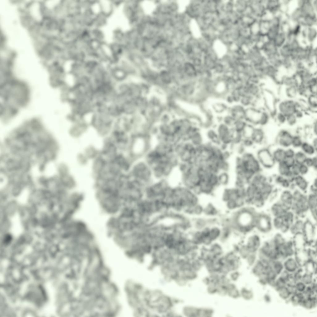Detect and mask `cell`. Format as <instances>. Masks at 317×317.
<instances>
[{
	"mask_svg": "<svg viewBox=\"0 0 317 317\" xmlns=\"http://www.w3.org/2000/svg\"><path fill=\"white\" fill-rule=\"evenodd\" d=\"M270 148L276 164L283 162L285 158V149L276 145Z\"/></svg>",
	"mask_w": 317,
	"mask_h": 317,
	"instance_id": "obj_12",
	"label": "cell"
},
{
	"mask_svg": "<svg viewBox=\"0 0 317 317\" xmlns=\"http://www.w3.org/2000/svg\"><path fill=\"white\" fill-rule=\"evenodd\" d=\"M314 147L317 149V136H314L311 142H310Z\"/></svg>",
	"mask_w": 317,
	"mask_h": 317,
	"instance_id": "obj_44",
	"label": "cell"
},
{
	"mask_svg": "<svg viewBox=\"0 0 317 317\" xmlns=\"http://www.w3.org/2000/svg\"><path fill=\"white\" fill-rule=\"evenodd\" d=\"M215 128L220 142V145H223L229 147L232 143L235 132L232 128L228 126L222 122H220L217 125Z\"/></svg>",
	"mask_w": 317,
	"mask_h": 317,
	"instance_id": "obj_4",
	"label": "cell"
},
{
	"mask_svg": "<svg viewBox=\"0 0 317 317\" xmlns=\"http://www.w3.org/2000/svg\"><path fill=\"white\" fill-rule=\"evenodd\" d=\"M310 94H317V78L314 75L306 84Z\"/></svg>",
	"mask_w": 317,
	"mask_h": 317,
	"instance_id": "obj_21",
	"label": "cell"
},
{
	"mask_svg": "<svg viewBox=\"0 0 317 317\" xmlns=\"http://www.w3.org/2000/svg\"><path fill=\"white\" fill-rule=\"evenodd\" d=\"M299 83L295 74L281 77L280 81V84L284 87H297Z\"/></svg>",
	"mask_w": 317,
	"mask_h": 317,
	"instance_id": "obj_11",
	"label": "cell"
},
{
	"mask_svg": "<svg viewBox=\"0 0 317 317\" xmlns=\"http://www.w3.org/2000/svg\"><path fill=\"white\" fill-rule=\"evenodd\" d=\"M206 135L209 142L218 145H220V142L215 128L213 127L207 129Z\"/></svg>",
	"mask_w": 317,
	"mask_h": 317,
	"instance_id": "obj_19",
	"label": "cell"
},
{
	"mask_svg": "<svg viewBox=\"0 0 317 317\" xmlns=\"http://www.w3.org/2000/svg\"><path fill=\"white\" fill-rule=\"evenodd\" d=\"M305 112L302 109L299 108L296 111L294 115L298 119H299L302 118L303 117Z\"/></svg>",
	"mask_w": 317,
	"mask_h": 317,
	"instance_id": "obj_42",
	"label": "cell"
},
{
	"mask_svg": "<svg viewBox=\"0 0 317 317\" xmlns=\"http://www.w3.org/2000/svg\"><path fill=\"white\" fill-rule=\"evenodd\" d=\"M235 149H236V151L239 154V156L241 155L246 151V148L241 143L236 145Z\"/></svg>",
	"mask_w": 317,
	"mask_h": 317,
	"instance_id": "obj_38",
	"label": "cell"
},
{
	"mask_svg": "<svg viewBox=\"0 0 317 317\" xmlns=\"http://www.w3.org/2000/svg\"><path fill=\"white\" fill-rule=\"evenodd\" d=\"M213 111L216 114L222 116L228 113L229 106L225 102H216L212 105Z\"/></svg>",
	"mask_w": 317,
	"mask_h": 317,
	"instance_id": "obj_16",
	"label": "cell"
},
{
	"mask_svg": "<svg viewBox=\"0 0 317 317\" xmlns=\"http://www.w3.org/2000/svg\"><path fill=\"white\" fill-rule=\"evenodd\" d=\"M262 96L265 109L273 115L276 111V104L277 100L273 93L268 90H263Z\"/></svg>",
	"mask_w": 317,
	"mask_h": 317,
	"instance_id": "obj_7",
	"label": "cell"
},
{
	"mask_svg": "<svg viewBox=\"0 0 317 317\" xmlns=\"http://www.w3.org/2000/svg\"><path fill=\"white\" fill-rule=\"evenodd\" d=\"M141 6L144 12L147 15H151L156 9L155 3L152 1H144L141 3Z\"/></svg>",
	"mask_w": 317,
	"mask_h": 317,
	"instance_id": "obj_18",
	"label": "cell"
},
{
	"mask_svg": "<svg viewBox=\"0 0 317 317\" xmlns=\"http://www.w3.org/2000/svg\"><path fill=\"white\" fill-rule=\"evenodd\" d=\"M290 171L295 176L299 175V165L296 163L290 168Z\"/></svg>",
	"mask_w": 317,
	"mask_h": 317,
	"instance_id": "obj_40",
	"label": "cell"
},
{
	"mask_svg": "<svg viewBox=\"0 0 317 317\" xmlns=\"http://www.w3.org/2000/svg\"><path fill=\"white\" fill-rule=\"evenodd\" d=\"M255 144L262 145L265 142V134L262 127L254 126L251 137Z\"/></svg>",
	"mask_w": 317,
	"mask_h": 317,
	"instance_id": "obj_10",
	"label": "cell"
},
{
	"mask_svg": "<svg viewBox=\"0 0 317 317\" xmlns=\"http://www.w3.org/2000/svg\"><path fill=\"white\" fill-rule=\"evenodd\" d=\"M247 95H250L256 98L261 97L263 89L261 84L247 82L244 84Z\"/></svg>",
	"mask_w": 317,
	"mask_h": 317,
	"instance_id": "obj_9",
	"label": "cell"
},
{
	"mask_svg": "<svg viewBox=\"0 0 317 317\" xmlns=\"http://www.w3.org/2000/svg\"><path fill=\"white\" fill-rule=\"evenodd\" d=\"M314 156H307L305 162L304 164L310 168L313 167L314 162Z\"/></svg>",
	"mask_w": 317,
	"mask_h": 317,
	"instance_id": "obj_41",
	"label": "cell"
},
{
	"mask_svg": "<svg viewBox=\"0 0 317 317\" xmlns=\"http://www.w3.org/2000/svg\"><path fill=\"white\" fill-rule=\"evenodd\" d=\"M305 99L308 106V111L316 112L317 110V94H310Z\"/></svg>",
	"mask_w": 317,
	"mask_h": 317,
	"instance_id": "obj_17",
	"label": "cell"
},
{
	"mask_svg": "<svg viewBox=\"0 0 317 317\" xmlns=\"http://www.w3.org/2000/svg\"><path fill=\"white\" fill-rule=\"evenodd\" d=\"M300 150L307 156L313 157L316 155L317 149L315 148L310 142L304 140Z\"/></svg>",
	"mask_w": 317,
	"mask_h": 317,
	"instance_id": "obj_14",
	"label": "cell"
},
{
	"mask_svg": "<svg viewBox=\"0 0 317 317\" xmlns=\"http://www.w3.org/2000/svg\"><path fill=\"white\" fill-rule=\"evenodd\" d=\"M311 130L313 136H316L317 133V122L316 119L314 121L312 124Z\"/></svg>",
	"mask_w": 317,
	"mask_h": 317,
	"instance_id": "obj_43",
	"label": "cell"
},
{
	"mask_svg": "<svg viewBox=\"0 0 317 317\" xmlns=\"http://www.w3.org/2000/svg\"><path fill=\"white\" fill-rule=\"evenodd\" d=\"M298 119L294 114L286 116V123L289 126L293 127L297 124Z\"/></svg>",
	"mask_w": 317,
	"mask_h": 317,
	"instance_id": "obj_33",
	"label": "cell"
},
{
	"mask_svg": "<svg viewBox=\"0 0 317 317\" xmlns=\"http://www.w3.org/2000/svg\"><path fill=\"white\" fill-rule=\"evenodd\" d=\"M272 116L278 124L283 125L286 124V116L283 113L276 111Z\"/></svg>",
	"mask_w": 317,
	"mask_h": 317,
	"instance_id": "obj_32",
	"label": "cell"
},
{
	"mask_svg": "<svg viewBox=\"0 0 317 317\" xmlns=\"http://www.w3.org/2000/svg\"><path fill=\"white\" fill-rule=\"evenodd\" d=\"M269 179L267 176L261 172L254 174L248 183L259 187Z\"/></svg>",
	"mask_w": 317,
	"mask_h": 317,
	"instance_id": "obj_13",
	"label": "cell"
},
{
	"mask_svg": "<svg viewBox=\"0 0 317 317\" xmlns=\"http://www.w3.org/2000/svg\"><path fill=\"white\" fill-rule=\"evenodd\" d=\"M264 109L258 108L253 106L246 108L244 119L250 124L258 126L262 111Z\"/></svg>",
	"mask_w": 317,
	"mask_h": 317,
	"instance_id": "obj_6",
	"label": "cell"
},
{
	"mask_svg": "<svg viewBox=\"0 0 317 317\" xmlns=\"http://www.w3.org/2000/svg\"><path fill=\"white\" fill-rule=\"evenodd\" d=\"M255 99L250 95H245L241 97L239 103L246 108L253 106Z\"/></svg>",
	"mask_w": 317,
	"mask_h": 317,
	"instance_id": "obj_23",
	"label": "cell"
},
{
	"mask_svg": "<svg viewBox=\"0 0 317 317\" xmlns=\"http://www.w3.org/2000/svg\"><path fill=\"white\" fill-rule=\"evenodd\" d=\"M271 115L265 109H263L261 112L258 126L262 127L267 125L269 122Z\"/></svg>",
	"mask_w": 317,
	"mask_h": 317,
	"instance_id": "obj_24",
	"label": "cell"
},
{
	"mask_svg": "<svg viewBox=\"0 0 317 317\" xmlns=\"http://www.w3.org/2000/svg\"><path fill=\"white\" fill-rule=\"evenodd\" d=\"M305 140L300 134H293L291 144V147L295 150L300 149L303 142Z\"/></svg>",
	"mask_w": 317,
	"mask_h": 317,
	"instance_id": "obj_22",
	"label": "cell"
},
{
	"mask_svg": "<svg viewBox=\"0 0 317 317\" xmlns=\"http://www.w3.org/2000/svg\"><path fill=\"white\" fill-rule=\"evenodd\" d=\"M283 162L290 168L296 164L294 158H285Z\"/></svg>",
	"mask_w": 317,
	"mask_h": 317,
	"instance_id": "obj_39",
	"label": "cell"
},
{
	"mask_svg": "<svg viewBox=\"0 0 317 317\" xmlns=\"http://www.w3.org/2000/svg\"><path fill=\"white\" fill-rule=\"evenodd\" d=\"M241 143L245 148L251 147L255 145L252 139L250 137L243 138Z\"/></svg>",
	"mask_w": 317,
	"mask_h": 317,
	"instance_id": "obj_35",
	"label": "cell"
},
{
	"mask_svg": "<svg viewBox=\"0 0 317 317\" xmlns=\"http://www.w3.org/2000/svg\"><path fill=\"white\" fill-rule=\"evenodd\" d=\"M248 124L244 119L237 120L232 128L235 132L242 133Z\"/></svg>",
	"mask_w": 317,
	"mask_h": 317,
	"instance_id": "obj_25",
	"label": "cell"
},
{
	"mask_svg": "<svg viewBox=\"0 0 317 317\" xmlns=\"http://www.w3.org/2000/svg\"><path fill=\"white\" fill-rule=\"evenodd\" d=\"M293 134L286 129L280 130L275 139L276 145L284 149L291 146Z\"/></svg>",
	"mask_w": 317,
	"mask_h": 317,
	"instance_id": "obj_5",
	"label": "cell"
},
{
	"mask_svg": "<svg viewBox=\"0 0 317 317\" xmlns=\"http://www.w3.org/2000/svg\"><path fill=\"white\" fill-rule=\"evenodd\" d=\"M310 168L304 163L299 165V174L302 176H305L309 173Z\"/></svg>",
	"mask_w": 317,
	"mask_h": 317,
	"instance_id": "obj_34",
	"label": "cell"
},
{
	"mask_svg": "<svg viewBox=\"0 0 317 317\" xmlns=\"http://www.w3.org/2000/svg\"><path fill=\"white\" fill-rule=\"evenodd\" d=\"M236 120L233 117L228 113L221 117V122L231 128L233 127Z\"/></svg>",
	"mask_w": 317,
	"mask_h": 317,
	"instance_id": "obj_31",
	"label": "cell"
},
{
	"mask_svg": "<svg viewBox=\"0 0 317 317\" xmlns=\"http://www.w3.org/2000/svg\"><path fill=\"white\" fill-rule=\"evenodd\" d=\"M307 156L300 149L296 150L294 157L296 163L299 165L304 163Z\"/></svg>",
	"mask_w": 317,
	"mask_h": 317,
	"instance_id": "obj_28",
	"label": "cell"
},
{
	"mask_svg": "<svg viewBox=\"0 0 317 317\" xmlns=\"http://www.w3.org/2000/svg\"><path fill=\"white\" fill-rule=\"evenodd\" d=\"M298 96L305 98L310 94L306 85L299 83L297 87Z\"/></svg>",
	"mask_w": 317,
	"mask_h": 317,
	"instance_id": "obj_27",
	"label": "cell"
},
{
	"mask_svg": "<svg viewBox=\"0 0 317 317\" xmlns=\"http://www.w3.org/2000/svg\"><path fill=\"white\" fill-rule=\"evenodd\" d=\"M285 88V95L286 98L295 99L298 96L297 87H284Z\"/></svg>",
	"mask_w": 317,
	"mask_h": 317,
	"instance_id": "obj_30",
	"label": "cell"
},
{
	"mask_svg": "<svg viewBox=\"0 0 317 317\" xmlns=\"http://www.w3.org/2000/svg\"><path fill=\"white\" fill-rule=\"evenodd\" d=\"M312 168L314 171H316L317 170V157L316 155L314 156V162Z\"/></svg>",
	"mask_w": 317,
	"mask_h": 317,
	"instance_id": "obj_45",
	"label": "cell"
},
{
	"mask_svg": "<svg viewBox=\"0 0 317 317\" xmlns=\"http://www.w3.org/2000/svg\"><path fill=\"white\" fill-rule=\"evenodd\" d=\"M218 181L219 185H227L229 181L230 176L228 172H221L218 174Z\"/></svg>",
	"mask_w": 317,
	"mask_h": 317,
	"instance_id": "obj_29",
	"label": "cell"
},
{
	"mask_svg": "<svg viewBox=\"0 0 317 317\" xmlns=\"http://www.w3.org/2000/svg\"><path fill=\"white\" fill-rule=\"evenodd\" d=\"M255 155L263 169L270 170L276 165L269 147H263L259 148Z\"/></svg>",
	"mask_w": 317,
	"mask_h": 317,
	"instance_id": "obj_2",
	"label": "cell"
},
{
	"mask_svg": "<svg viewBox=\"0 0 317 317\" xmlns=\"http://www.w3.org/2000/svg\"><path fill=\"white\" fill-rule=\"evenodd\" d=\"M299 108L297 100L295 99L285 98L277 100L276 111L281 112L286 116L294 114Z\"/></svg>",
	"mask_w": 317,
	"mask_h": 317,
	"instance_id": "obj_3",
	"label": "cell"
},
{
	"mask_svg": "<svg viewBox=\"0 0 317 317\" xmlns=\"http://www.w3.org/2000/svg\"><path fill=\"white\" fill-rule=\"evenodd\" d=\"M263 169L255 154L251 152L245 151L236 158V174L250 172L254 174L262 172Z\"/></svg>",
	"mask_w": 317,
	"mask_h": 317,
	"instance_id": "obj_1",
	"label": "cell"
},
{
	"mask_svg": "<svg viewBox=\"0 0 317 317\" xmlns=\"http://www.w3.org/2000/svg\"><path fill=\"white\" fill-rule=\"evenodd\" d=\"M296 150L291 146L285 149V158H294Z\"/></svg>",
	"mask_w": 317,
	"mask_h": 317,
	"instance_id": "obj_36",
	"label": "cell"
},
{
	"mask_svg": "<svg viewBox=\"0 0 317 317\" xmlns=\"http://www.w3.org/2000/svg\"><path fill=\"white\" fill-rule=\"evenodd\" d=\"M293 184L299 190L302 191L306 190L309 186V182L305 176L300 175L295 176Z\"/></svg>",
	"mask_w": 317,
	"mask_h": 317,
	"instance_id": "obj_15",
	"label": "cell"
},
{
	"mask_svg": "<svg viewBox=\"0 0 317 317\" xmlns=\"http://www.w3.org/2000/svg\"><path fill=\"white\" fill-rule=\"evenodd\" d=\"M188 140L195 147L199 146L204 143L203 136L200 130L192 135Z\"/></svg>",
	"mask_w": 317,
	"mask_h": 317,
	"instance_id": "obj_20",
	"label": "cell"
},
{
	"mask_svg": "<svg viewBox=\"0 0 317 317\" xmlns=\"http://www.w3.org/2000/svg\"><path fill=\"white\" fill-rule=\"evenodd\" d=\"M245 109L239 103H234L229 106L228 113L236 120L244 119Z\"/></svg>",
	"mask_w": 317,
	"mask_h": 317,
	"instance_id": "obj_8",
	"label": "cell"
},
{
	"mask_svg": "<svg viewBox=\"0 0 317 317\" xmlns=\"http://www.w3.org/2000/svg\"><path fill=\"white\" fill-rule=\"evenodd\" d=\"M177 3L178 11L181 13L185 10L188 2L186 1L179 0L178 1Z\"/></svg>",
	"mask_w": 317,
	"mask_h": 317,
	"instance_id": "obj_37",
	"label": "cell"
},
{
	"mask_svg": "<svg viewBox=\"0 0 317 317\" xmlns=\"http://www.w3.org/2000/svg\"><path fill=\"white\" fill-rule=\"evenodd\" d=\"M278 174L285 177H287L291 173L290 168L283 162L276 164Z\"/></svg>",
	"mask_w": 317,
	"mask_h": 317,
	"instance_id": "obj_26",
	"label": "cell"
}]
</instances>
